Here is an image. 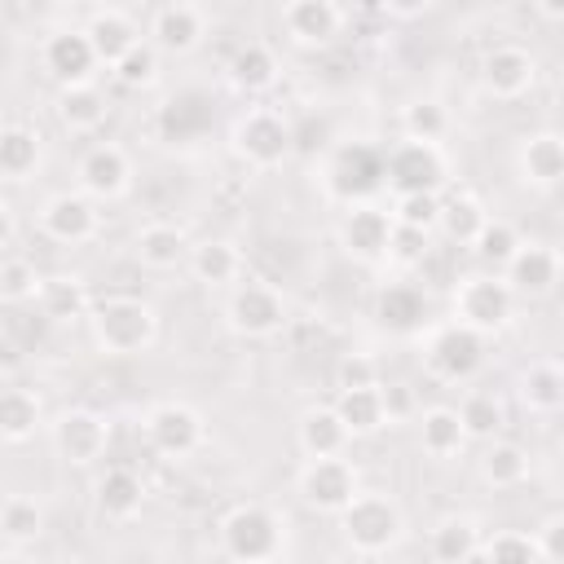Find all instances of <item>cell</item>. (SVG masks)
<instances>
[{
	"label": "cell",
	"mask_w": 564,
	"mask_h": 564,
	"mask_svg": "<svg viewBox=\"0 0 564 564\" xmlns=\"http://www.w3.org/2000/svg\"><path fill=\"white\" fill-rule=\"evenodd\" d=\"M84 322L106 357H141L159 344V308L141 295H101L88 304Z\"/></svg>",
	"instance_id": "obj_1"
},
{
	"label": "cell",
	"mask_w": 564,
	"mask_h": 564,
	"mask_svg": "<svg viewBox=\"0 0 564 564\" xmlns=\"http://www.w3.org/2000/svg\"><path fill=\"white\" fill-rule=\"evenodd\" d=\"M339 538L352 555H388L405 538V511L383 489H357L339 511Z\"/></svg>",
	"instance_id": "obj_2"
},
{
	"label": "cell",
	"mask_w": 564,
	"mask_h": 564,
	"mask_svg": "<svg viewBox=\"0 0 564 564\" xmlns=\"http://www.w3.org/2000/svg\"><path fill=\"white\" fill-rule=\"evenodd\" d=\"M216 529H220V551L242 564H264L286 551V520L269 502H234Z\"/></svg>",
	"instance_id": "obj_3"
},
{
	"label": "cell",
	"mask_w": 564,
	"mask_h": 564,
	"mask_svg": "<svg viewBox=\"0 0 564 564\" xmlns=\"http://www.w3.org/2000/svg\"><path fill=\"white\" fill-rule=\"evenodd\" d=\"M485 344H489V335H480V330H471V326L449 317V322L427 326V335L419 339V352H423V366H427L432 379L471 383L485 370V357H489Z\"/></svg>",
	"instance_id": "obj_4"
},
{
	"label": "cell",
	"mask_w": 564,
	"mask_h": 564,
	"mask_svg": "<svg viewBox=\"0 0 564 564\" xmlns=\"http://www.w3.org/2000/svg\"><path fill=\"white\" fill-rule=\"evenodd\" d=\"M516 313V295L511 286L502 282L498 269H476V273H463L449 291V317L480 330V335H494L511 322Z\"/></svg>",
	"instance_id": "obj_5"
},
{
	"label": "cell",
	"mask_w": 564,
	"mask_h": 564,
	"mask_svg": "<svg viewBox=\"0 0 564 564\" xmlns=\"http://www.w3.org/2000/svg\"><path fill=\"white\" fill-rule=\"evenodd\" d=\"M220 317H225V326L238 339H273L286 326L291 308H286V295L273 282H264V278H238L229 286V295H225Z\"/></svg>",
	"instance_id": "obj_6"
},
{
	"label": "cell",
	"mask_w": 564,
	"mask_h": 564,
	"mask_svg": "<svg viewBox=\"0 0 564 564\" xmlns=\"http://www.w3.org/2000/svg\"><path fill=\"white\" fill-rule=\"evenodd\" d=\"M229 150L238 163L256 167V172H269V167H282L295 150V132L291 123L269 110V106H251L247 115L234 119V132H229Z\"/></svg>",
	"instance_id": "obj_7"
},
{
	"label": "cell",
	"mask_w": 564,
	"mask_h": 564,
	"mask_svg": "<svg viewBox=\"0 0 564 564\" xmlns=\"http://www.w3.org/2000/svg\"><path fill=\"white\" fill-rule=\"evenodd\" d=\"M449 181V163L441 154V141H410L401 137L388 154H383V185L392 194H441V185Z\"/></svg>",
	"instance_id": "obj_8"
},
{
	"label": "cell",
	"mask_w": 564,
	"mask_h": 564,
	"mask_svg": "<svg viewBox=\"0 0 564 564\" xmlns=\"http://www.w3.org/2000/svg\"><path fill=\"white\" fill-rule=\"evenodd\" d=\"M141 432H145L150 449L172 458V463L198 454L203 441H207V423L189 401H154L141 419Z\"/></svg>",
	"instance_id": "obj_9"
},
{
	"label": "cell",
	"mask_w": 564,
	"mask_h": 564,
	"mask_svg": "<svg viewBox=\"0 0 564 564\" xmlns=\"http://www.w3.org/2000/svg\"><path fill=\"white\" fill-rule=\"evenodd\" d=\"M335 238L344 247V256H352L357 264H379L388 256V238H392V212L375 198H357L344 203V216L335 225Z\"/></svg>",
	"instance_id": "obj_10"
},
{
	"label": "cell",
	"mask_w": 564,
	"mask_h": 564,
	"mask_svg": "<svg viewBox=\"0 0 564 564\" xmlns=\"http://www.w3.org/2000/svg\"><path fill=\"white\" fill-rule=\"evenodd\" d=\"M75 189L93 203H115L132 189V154L119 141H93L75 163Z\"/></svg>",
	"instance_id": "obj_11"
},
{
	"label": "cell",
	"mask_w": 564,
	"mask_h": 564,
	"mask_svg": "<svg viewBox=\"0 0 564 564\" xmlns=\"http://www.w3.org/2000/svg\"><path fill=\"white\" fill-rule=\"evenodd\" d=\"M48 441H53L62 463L93 467L106 454V445H110V423L97 410H88V405H70V410H62L48 423Z\"/></svg>",
	"instance_id": "obj_12"
},
{
	"label": "cell",
	"mask_w": 564,
	"mask_h": 564,
	"mask_svg": "<svg viewBox=\"0 0 564 564\" xmlns=\"http://www.w3.org/2000/svg\"><path fill=\"white\" fill-rule=\"evenodd\" d=\"M326 194L339 198V203H357V198H370L379 185H383V154L370 150L366 141H352V145H339L330 159H326Z\"/></svg>",
	"instance_id": "obj_13"
},
{
	"label": "cell",
	"mask_w": 564,
	"mask_h": 564,
	"mask_svg": "<svg viewBox=\"0 0 564 564\" xmlns=\"http://www.w3.org/2000/svg\"><path fill=\"white\" fill-rule=\"evenodd\" d=\"M295 489L313 511L335 516L361 489V476L344 454H322V458H304V467L295 476Z\"/></svg>",
	"instance_id": "obj_14"
},
{
	"label": "cell",
	"mask_w": 564,
	"mask_h": 564,
	"mask_svg": "<svg viewBox=\"0 0 564 564\" xmlns=\"http://www.w3.org/2000/svg\"><path fill=\"white\" fill-rule=\"evenodd\" d=\"M101 229V212L84 189H57L40 203V234L62 247H84Z\"/></svg>",
	"instance_id": "obj_15"
},
{
	"label": "cell",
	"mask_w": 564,
	"mask_h": 564,
	"mask_svg": "<svg viewBox=\"0 0 564 564\" xmlns=\"http://www.w3.org/2000/svg\"><path fill=\"white\" fill-rule=\"evenodd\" d=\"M516 300H546L560 282V251L538 238H520V247L498 269Z\"/></svg>",
	"instance_id": "obj_16"
},
{
	"label": "cell",
	"mask_w": 564,
	"mask_h": 564,
	"mask_svg": "<svg viewBox=\"0 0 564 564\" xmlns=\"http://www.w3.org/2000/svg\"><path fill=\"white\" fill-rule=\"evenodd\" d=\"M40 66H44L48 79H57V88H62V84H84V79H93V70H97L101 62H97V53H93L84 26H62V31L44 35V44H40Z\"/></svg>",
	"instance_id": "obj_17"
},
{
	"label": "cell",
	"mask_w": 564,
	"mask_h": 564,
	"mask_svg": "<svg viewBox=\"0 0 564 564\" xmlns=\"http://www.w3.org/2000/svg\"><path fill=\"white\" fill-rule=\"evenodd\" d=\"M480 84L498 101H516L538 84V57L529 48H520V44H498L480 62Z\"/></svg>",
	"instance_id": "obj_18"
},
{
	"label": "cell",
	"mask_w": 564,
	"mask_h": 564,
	"mask_svg": "<svg viewBox=\"0 0 564 564\" xmlns=\"http://www.w3.org/2000/svg\"><path fill=\"white\" fill-rule=\"evenodd\" d=\"M282 31L300 48H326L344 31V9L335 0H286L282 4Z\"/></svg>",
	"instance_id": "obj_19"
},
{
	"label": "cell",
	"mask_w": 564,
	"mask_h": 564,
	"mask_svg": "<svg viewBox=\"0 0 564 564\" xmlns=\"http://www.w3.org/2000/svg\"><path fill=\"white\" fill-rule=\"evenodd\" d=\"M207 35V18L198 4H185V0H172V4H159L154 18H150V31L145 40L159 48V53H172V57H185L203 44Z\"/></svg>",
	"instance_id": "obj_20"
},
{
	"label": "cell",
	"mask_w": 564,
	"mask_h": 564,
	"mask_svg": "<svg viewBox=\"0 0 564 564\" xmlns=\"http://www.w3.org/2000/svg\"><path fill=\"white\" fill-rule=\"evenodd\" d=\"M185 269L198 286L207 291H229L238 278H242V251L229 242V238H203V242H189V256H185Z\"/></svg>",
	"instance_id": "obj_21"
},
{
	"label": "cell",
	"mask_w": 564,
	"mask_h": 564,
	"mask_svg": "<svg viewBox=\"0 0 564 564\" xmlns=\"http://www.w3.org/2000/svg\"><path fill=\"white\" fill-rule=\"evenodd\" d=\"M53 115H57V123H62L70 137H93V132L106 123L110 101H106V93H101L93 79H84V84H62V88H57V101H53Z\"/></svg>",
	"instance_id": "obj_22"
},
{
	"label": "cell",
	"mask_w": 564,
	"mask_h": 564,
	"mask_svg": "<svg viewBox=\"0 0 564 564\" xmlns=\"http://www.w3.org/2000/svg\"><path fill=\"white\" fill-rule=\"evenodd\" d=\"M375 322L392 335H414L427 326V295L414 282H383L375 291Z\"/></svg>",
	"instance_id": "obj_23"
},
{
	"label": "cell",
	"mask_w": 564,
	"mask_h": 564,
	"mask_svg": "<svg viewBox=\"0 0 564 564\" xmlns=\"http://www.w3.org/2000/svg\"><path fill=\"white\" fill-rule=\"evenodd\" d=\"M132 256L141 269H154V273H167V269H181L185 256H189V238L181 225L172 220H150L132 234Z\"/></svg>",
	"instance_id": "obj_24"
},
{
	"label": "cell",
	"mask_w": 564,
	"mask_h": 564,
	"mask_svg": "<svg viewBox=\"0 0 564 564\" xmlns=\"http://www.w3.org/2000/svg\"><path fill=\"white\" fill-rule=\"evenodd\" d=\"M93 502H97V511H101L106 520L123 524V520L141 516V507H145V480H141L132 467L115 463V467H106V471L97 476V485H93Z\"/></svg>",
	"instance_id": "obj_25"
},
{
	"label": "cell",
	"mask_w": 564,
	"mask_h": 564,
	"mask_svg": "<svg viewBox=\"0 0 564 564\" xmlns=\"http://www.w3.org/2000/svg\"><path fill=\"white\" fill-rule=\"evenodd\" d=\"M335 414L348 427L352 441L375 436L388 427V401H383V383H361V388H339L335 392Z\"/></svg>",
	"instance_id": "obj_26"
},
{
	"label": "cell",
	"mask_w": 564,
	"mask_h": 564,
	"mask_svg": "<svg viewBox=\"0 0 564 564\" xmlns=\"http://www.w3.org/2000/svg\"><path fill=\"white\" fill-rule=\"evenodd\" d=\"M516 167H520V181L533 185V189H555L560 176H564V137L560 132H533L520 141L516 150Z\"/></svg>",
	"instance_id": "obj_27"
},
{
	"label": "cell",
	"mask_w": 564,
	"mask_h": 564,
	"mask_svg": "<svg viewBox=\"0 0 564 564\" xmlns=\"http://www.w3.org/2000/svg\"><path fill=\"white\" fill-rule=\"evenodd\" d=\"M516 392H520V405L529 414H542V419L560 414V405H564V366L555 357H533L520 370V388Z\"/></svg>",
	"instance_id": "obj_28"
},
{
	"label": "cell",
	"mask_w": 564,
	"mask_h": 564,
	"mask_svg": "<svg viewBox=\"0 0 564 564\" xmlns=\"http://www.w3.org/2000/svg\"><path fill=\"white\" fill-rule=\"evenodd\" d=\"M84 35H88V44H93L97 62H101V66H110V62H119V57L141 40V26L132 22V13H123V9H115V4H106V9H97V13L84 22Z\"/></svg>",
	"instance_id": "obj_29"
},
{
	"label": "cell",
	"mask_w": 564,
	"mask_h": 564,
	"mask_svg": "<svg viewBox=\"0 0 564 564\" xmlns=\"http://www.w3.org/2000/svg\"><path fill=\"white\" fill-rule=\"evenodd\" d=\"M295 445H300L304 458H322V454H344V449L352 445V436H348V427L339 423L335 405H313V410H304L300 423H295Z\"/></svg>",
	"instance_id": "obj_30"
},
{
	"label": "cell",
	"mask_w": 564,
	"mask_h": 564,
	"mask_svg": "<svg viewBox=\"0 0 564 564\" xmlns=\"http://www.w3.org/2000/svg\"><path fill=\"white\" fill-rule=\"evenodd\" d=\"M480 538H485V529L471 516H445L427 533V555L436 564H471L480 551Z\"/></svg>",
	"instance_id": "obj_31"
},
{
	"label": "cell",
	"mask_w": 564,
	"mask_h": 564,
	"mask_svg": "<svg viewBox=\"0 0 564 564\" xmlns=\"http://www.w3.org/2000/svg\"><path fill=\"white\" fill-rule=\"evenodd\" d=\"M229 84L238 88V93H247V97H256V93H269L273 84H278V53L269 48V44H260V40H247V44H238L234 48V57H229Z\"/></svg>",
	"instance_id": "obj_32"
},
{
	"label": "cell",
	"mask_w": 564,
	"mask_h": 564,
	"mask_svg": "<svg viewBox=\"0 0 564 564\" xmlns=\"http://www.w3.org/2000/svg\"><path fill=\"white\" fill-rule=\"evenodd\" d=\"M463 445H467V432H463L454 405H427L419 414V449L427 458H458Z\"/></svg>",
	"instance_id": "obj_33"
},
{
	"label": "cell",
	"mask_w": 564,
	"mask_h": 564,
	"mask_svg": "<svg viewBox=\"0 0 564 564\" xmlns=\"http://www.w3.org/2000/svg\"><path fill=\"white\" fill-rule=\"evenodd\" d=\"M35 304H40V313H44L48 322H84L93 295L84 291V282H79L75 273H53V278L40 282Z\"/></svg>",
	"instance_id": "obj_34"
},
{
	"label": "cell",
	"mask_w": 564,
	"mask_h": 564,
	"mask_svg": "<svg viewBox=\"0 0 564 564\" xmlns=\"http://www.w3.org/2000/svg\"><path fill=\"white\" fill-rule=\"evenodd\" d=\"M40 132L26 123H4L0 128V176L4 181H26L40 167Z\"/></svg>",
	"instance_id": "obj_35"
},
{
	"label": "cell",
	"mask_w": 564,
	"mask_h": 564,
	"mask_svg": "<svg viewBox=\"0 0 564 564\" xmlns=\"http://www.w3.org/2000/svg\"><path fill=\"white\" fill-rule=\"evenodd\" d=\"M480 480L489 489H516L529 480V449L516 445V441H494L489 436V449L480 454Z\"/></svg>",
	"instance_id": "obj_36"
},
{
	"label": "cell",
	"mask_w": 564,
	"mask_h": 564,
	"mask_svg": "<svg viewBox=\"0 0 564 564\" xmlns=\"http://www.w3.org/2000/svg\"><path fill=\"white\" fill-rule=\"evenodd\" d=\"M44 423L40 414V397L26 388H0V441L4 445H22L35 436V427Z\"/></svg>",
	"instance_id": "obj_37"
},
{
	"label": "cell",
	"mask_w": 564,
	"mask_h": 564,
	"mask_svg": "<svg viewBox=\"0 0 564 564\" xmlns=\"http://www.w3.org/2000/svg\"><path fill=\"white\" fill-rule=\"evenodd\" d=\"M485 203L476 198V194H454V198H441V216H436V229L449 238V242H458V247H467L471 238H476V229L485 225Z\"/></svg>",
	"instance_id": "obj_38"
},
{
	"label": "cell",
	"mask_w": 564,
	"mask_h": 564,
	"mask_svg": "<svg viewBox=\"0 0 564 564\" xmlns=\"http://www.w3.org/2000/svg\"><path fill=\"white\" fill-rule=\"evenodd\" d=\"M454 410H458V423H463L467 441H489L507 423V410H502V401L494 392H467Z\"/></svg>",
	"instance_id": "obj_39"
},
{
	"label": "cell",
	"mask_w": 564,
	"mask_h": 564,
	"mask_svg": "<svg viewBox=\"0 0 564 564\" xmlns=\"http://www.w3.org/2000/svg\"><path fill=\"white\" fill-rule=\"evenodd\" d=\"M207 123H212V101L198 97V93H181V97H172V101L159 110V128H163L167 137H176V141L203 132Z\"/></svg>",
	"instance_id": "obj_40"
},
{
	"label": "cell",
	"mask_w": 564,
	"mask_h": 564,
	"mask_svg": "<svg viewBox=\"0 0 564 564\" xmlns=\"http://www.w3.org/2000/svg\"><path fill=\"white\" fill-rule=\"evenodd\" d=\"M467 247H471V256H476L485 269H502L507 256L520 247V229H516L511 220H502V216H485V225L476 229V238H471Z\"/></svg>",
	"instance_id": "obj_41"
},
{
	"label": "cell",
	"mask_w": 564,
	"mask_h": 564,
	"mask_svg": "<svg viewBox=\"0 0 564 564\" xmlns=\"http://www.w3.org/2000/svg\"><path fill=\"white\" fill-rule=\"evenodd\" d=\"M449 132V110L436 97H414L401 106V137L410 141H445Z\"/></svg>",
	"instance_id": "obj_42"
},
{
	"label": "cell",
	"mask_w": 564,
	"mask_h": 564,
	"mask_svg": "<svg viewBox=\"0 0 564 564\" xmlns=\"http://www.w3.org/2000/svg\"><path fill=\"white\" fill-rule=\"evenodd\" d=\"M476 560H489V564H542L529 529H494V533H485Z\"/></svg>",
	"instance_id": "obj_43"
},
{
	"label": "cell",
	"mask_w": 564,
	"mask_h": 564,
	"mask_svg": "<svg viewBox=\"0 0 564 564\" xmlns=\"http://www.w3.org/2000/svg\"><path fill=\"white\" fill-rule=\"evenodd\" d=\"M44 533V507L26 494H9L0 502V538L4 542H35Z\"/></svg>",
	"instance_id": "obj_44"
},
{
	"label": "cell",
	"mask_w": 564,
	"mask_h": 564,
	"mask_svg": "<svg viewBox=\"0 0 564 564\" xmlns=\"http://www.w3.org/2000/svg\"><path fill=\"white\" fill-rule=\"evenodd\" d=\"M44 273L26 256H0V304H35Z\"/></svg>",
	"instance_id": "obj_45"
},
{
	"label": "cell",
	"mask_w": 564,
	"mask_h": 564,
	"mask_svg": "<svg viewBox=\"0 0 564 564\" xmlns=\"http://www.w3.org/2000/svg\"><path fill=\"white\" fill-rule=\"evenodd\" d=\"M110 75L123 84V88H150L159 79V48L141 35L119 62H110Z\"/></svg>",
	"instance_id": "obj_46"
},
{
	"label": "cell",
	"mask_w": 564,
	"mask_h": 564,
	"mask_svg": "<svg viewBox=\"0 0 564 564\" xmlns=\"http://www.w3.org/2000/svg\"><path fill=\"white\" fill-rule=\"evenodd\" d=\"M392 220L397 225H410V229H436V216H441V194H392Z\"/></svg>",
	"instance_id": "obj_47"
},
{
	"label": "cell",
	"mask_w": 564,
	"mask_h": 564,
	"mask_svg": "<svg viewBox=\"0 0 564 564\" xmlns=\"http://www.w3.org/2000/svg\"><path fill=\"white\" fill-rule=\"evenodd\" d=\"M427 247H432V234L427 229H410V225H397L392 220V238H388V256L383 260H392L397 269H414V264H423Z\"/></svg>",
	"instance_id": "obj_48"
},
{
	"label": "cell",
	"mask_w": 564,
	"mask_h": 564,
	"mask_svg": "<svg viewBox=\"0 0 564 564\" xmlns=\"http://www.w3.org/2000/svg\"><path fill=\"white\" fill-rule=\"evenodd\" d=\"M361 383H379V366L366 352H344L335 361V388H361Z\"/></svg>",
	"instance_id": "obj_49"
},
{
	"label": "cell",
	"mask_w": 564,
	"mask_h": 564,
	"mask_svg": "<svg viewBox=\"0 0 564 564\" xmlns=\"http://www.w3.org/2000/svg\"><path fill=\"white\" fill-rule=\"evenodd\" d=\"M529 533H533V546H538V560H542V564H560V560H564V542H560V538H564V516H560V511H551V516H546L538 529H529Z\"/></svg>",
	"instance_id": "obj_50"
},
{
	"label": "cell",
	"mask_w": 564,
	"mask_h": 564,
	"mask_svg": "<svg viewBox=\"0 0 564 564\" xmlns=\"http://www.w3.org/2000/svg\"><path fill=\"white\" fill-rule=\"evenodd\" d=\"M432 4H436V0H379V9H383V13H392V18H401V22L423 18Z\"/></svg>",
	"instance_id": "obj_51"
},
{
	"label": "cell",
	"mask_w": 564,
	"mask_h": 564,
	"mask_svg": "<svg viewBox=\"0 0 564 564\" xmlns=\"http://www.w3.org/2000/svg\"><path fill=\"white\" fill-rule=\"evenodd\" d=\"M13 234H18V216H13V203H9V198H0V251L13 242Z\"/></svg>",
	"instance_id": "obj_52"
},
{
	"label": "cell",
	"mask_w": 564,
	"mask_h": 564,
	"mask_svg": "<svg viewBox=\"0 0 564 564\" xmlns=\"http://www.w3.org/2000/svg\"><path fill=\"white\" fill-rule=\"evenodd\" d=\"M533 9H538L546 22H560V18H564V0H533Z\"/></svg>",
	"instance_id": "obj_53"
}]
</instances>
